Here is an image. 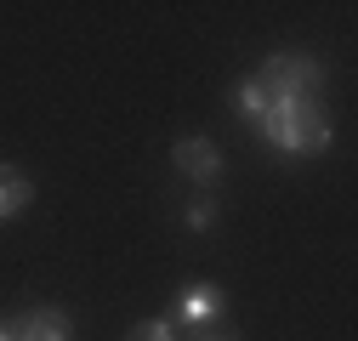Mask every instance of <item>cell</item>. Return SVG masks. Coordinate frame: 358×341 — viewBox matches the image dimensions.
I'll return each instance as SVG.
<instances>
[{"label":"cell","mask_w":358,"mask_h":341,"mask_svg":"<svg viewBox=\"0 0 358 341\" xmlns=\"http://www.w3.org/2000/svg\"><path fill=\"white\" fill-rule=\"evenodd\" d=\"M324 85V68L319 57L307 52H273L262 63V74H250L239 85V114L245 119H262L267 108H296V103H313Z\"/></svg>","instance_id":"6da1fadb"},{"label":"cell","mask_w":358,"mask_h":341,"mask_svg":"<svg viewBox=\"0 0 358 341\" xmlns=\"http://www.w3.org/2000/svg\"><path fill=\"white\" fill-rule=\"evenodd\" d=\"M262 137L273 143L279 154H324L330 148V119L319 114V103H296V108H267Z\"/></svg>","instance_id":"7a4b0ae2"},{"label":"cell","mask_w":358,"mask_h":341,"mask_svg":"<svg viewBox=\"0 0 358 341\" xmlns=\"http://www.w3.org/2000/svg\"><path fill=\"white\" fill-rule=\"evenodd\" d=\"M171 159H176V170L194 177L199 188H216V182H222V154H216L210 137H182V143L171 148Z\"/></svg>","instance_id":"3957f363"},{"label":"cell","mask_w":358,"mask_h":341,"mask_svg":"<svg viewBox=\"0 0 358 341\" xmlns=\"http://www.w3.org/2000/svg\"><path fill=\"white\" fill-rule=\"evenodd\" d=\"M69 313L63 307H34L17 319V341H69Z\"/></svg>","instance_id":"277c9868"},{"label":"cell","mask_w":358,"mask_h":341,"mask_svg":"<svg viewBox=\"0 0 358 341\" xmlns=\"http://www.w3.org/2000/svg\"><path fill=\"white\" fill-rule=\"evenodd\" d=\"M216 313H222V296H216V290H205V284H199V290H188L182 302H176V324H188V330L210 324Z\"/></svg>","instance_id":"5b68a950"},{"label":"cell","mask_w":358,"mask_h":341,"mask_svg":"<svg viewBox=\"0 0 358 341\" xmlns=\"http://www.w3.org/2000/svg\"><path fill=\"white\" fill-rule=\"evenodd\" d=\"M29 199H34V182L23 177L17 165H0V222H6V217H17Z\"/></svg>","instance_id":"8992f818"},{"label":"cell","mask_w":358,"mask_h":341,"mask_svg":"<svg viewBox=\"0 0 358 341\" xmlns=\"http://www.w3.org/2000/svg\"><path fill=\"white\" fill-rule=\"evenodd\" d=\"M125 341H176V324L171 319H148V324H137Z\"/></svg>","instance_id":"52a82bcc"},{"label":"cell","mask_w":358,"mask_h":341,"mask_svg":"<svg viewBox=\"0 0 358 341\" xmlns=\"http://www.w3.org/2000/svg\"><path fill=\"white\" fill-rule=\"evenodd\" d=\"M210 217H216V205H210V199H194V205L182 210V222H188L194 233H199V228H210Z\"/></svg>","instance_id":"ba28073f"},{"label":"cell","mask_w":358,"mask_h":341,"mask_svg":"<svg viewBox=\"0 0 358 341\" xmlns=\"http://www.w3.org/2000/svg\"><path fill=\"white\" fill-rule=\"evenodd\" d=\"M188 341H239L234 330H216V324H199V330H188Z\"/></svg>","instance_id":"9c48e42d"},{"label":"cell","mask_w":358,"mask_h":341,"mask_svg":"<svg viewBox=\"0 0 358 341\" xmlns=\"http://www.w3.org/2000/svg\"><path fill=\"white\" fill-rule=\"evenodd\" d=\"M0 341H17V319H0Z\"/></svg>","instance_id":"30bf717a"}]
</instances>
